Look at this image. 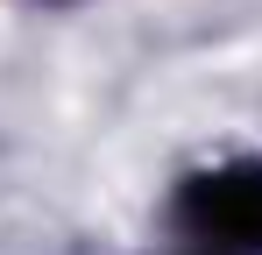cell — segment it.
<instances>
[{
    "mask_svg": "<svg viewBox=\"0 0 262 255\" xmlns=\"http://www.w3.org/2000/svg\"><path fill=\"white\" fill-rule=\"evenodd\" d=\"M177 227L206 255H262V163H220L177 192Z\"/></svg>",
    "mask_w": 262,
    "mask_h": 255,
    "instance_id": "1",
    "label": "cell"
}]
</instances>
